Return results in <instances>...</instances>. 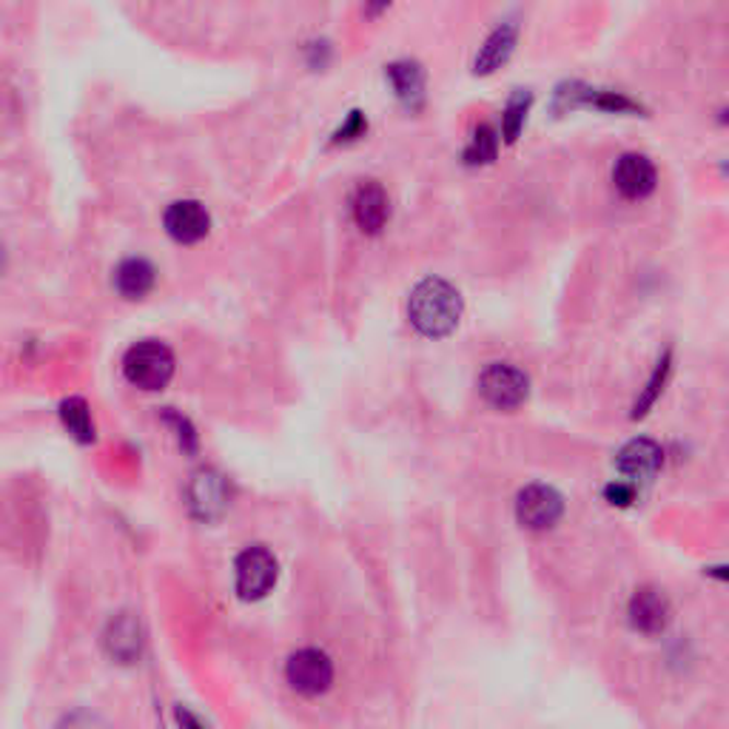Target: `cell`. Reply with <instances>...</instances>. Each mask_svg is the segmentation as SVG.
Segmentation results:
<instances>
[{"label": "cell", "instance_id": "cell-10", "mask_svg": "<svg viewBox=\"0 0 729 729\" xmlns=\"http://www.w3.org/2000/svg\"><path fill=\"white\" fill-rule=\"evenodd\" d=\"M661 468H665V450H661L658 442L644 439V436L642 439L627 442V445L619 450V456H615V470L627 479H642V482H647V479L656 477Z\"/></svg>", "mask_w": 729, "mask_h": 729}, {"label": "cell", "instance_id": "cell-7", "mask_svg": "<svg viewBox=\"0 0 729 729\" xmlns=\"http://www.w3.org/2000/svg\"><path fill=\"white\" fill-rule=\"evenodd\" d=\"M277 585V558L266 548H248L237 558L239 599L257 601Z\"/></svg>", "mask_w": 729, "mask_h": 729}, {"label": "cell", "instance_id": "cell-23", "mask_svg": "<svg viewBox=\"0 0 729 729\" xmlns=\"http://www.w3.org/2000/svg\"><path fill=\"white\" fill-rule=\"evenodd\" d=\"M362 131H365V124H362L360 115H354L351 120H348L345 129L340 131V140H354V138H360Z\"/></svg>", "mask_w": 729, "mask_h": 729}, {"label": "cell", "instance_id": "cell-25", "mask_svg": "<svg viewBox=\"0 0 729 729\" xmlns=\"http://www.w3.org/2000/svg\"><path fill=\"white\" fill-rule=\"evenodd\" d=\"M388 3H390V0H371V12H383Z\"/></svg>", "mask_w": 729, "mask_h": 729}, {"label": "cell", "instance_id": "cell-5", "mask_svg": "<svg viewBox=\"0 0 729 729\" xmlns=\"http://www.w3.org/2000/svg\"><path fill=\"white\" fill-rule=\"evenodd\" d=\"M613 186L624 200L642 202L658 188V168L647 154L627 152L615 160Z\"/></svg>", "mask_w": 729, "mask_h": 729}, {"label": "cell", "instance_id": "cell-21", "mask_svg": "<svg viewBox=\"0 0 729 729\" xmlns=\"http://www.w3.org/2000/svg\"><path fill=\"white\" fill-rule=\"evenodd\" d=\"M498 154V131L493 126L482 124L477 131H473V138H470L468 149H465V160H468L470 166H484V163H493Z\"/></svg>", "mask_w": 729, "mask_h": 729}, {"label": "cell", "instance_id": "cell-16", "mask_svg": "<svg viewBox=\"0 0 729 729\" xmlns=\"http://www.w3.org/2000/svg\"><path fill=\"white\" fill-rule=\"evenodd\" d=\"M670 374H672V354L670 351H665V356L656 362V368H652V374H650V379H647V385H644V390L638 393L636 404H633V420L644 416V413L650 411L652 404L658 402V397L665 393L667 383H670Z\"/></svg>", "mask_w": 729, "mask_h": 729}, {"label": "cell", "instance_id": "cell-13", "mask_svg": "<svg viewBox=\"0 0 729 729\" xmlns=\"http://www.w3.org/2000/svg\"><path fill=\"white\" fill-rule=\"evenodd\" d=\"M516 40H519L516 23H502V26L484 40L482 49H479L477 60H473V72L493 74L496 69H502V66L510 60L513 49H516Z\"/></svg>", "mask_w": 729, "mask_h": 729}, {"label": "cell", "instance_id": "cell-17", "mask_svg": "<svg viewBox=\"0 0 729 729\" xmlns=\"http://www.w3.org/2000/svg\"><path fill=\"white\" fill-rule=\"evenodd\" d=\"M388 78L397 89V94L402 97L408 106H413L416 101H422V92H425V74L416 63H393L388 69Z\"/></svg>", "mask_w": 729, "mask_h": 729}, {"label": "cell", "instance_id": "cell-1", "mask_svg": "<svg viewBox=\"0 0 729 729\" xmlns=\"http://www.w3.org/2000/svg\"><path fill=\"white\" fill-rule=\"evenodd\" d=\"M408 317H411V326L422 337H431V340L448 337V333L456 331L459 319H462V294L448 280L427 277L411 291Z\"/></svg>", "mask_w": 729, "mask_h": 729}, {"label": "cell", "instance_id": "cell-6", "mask_svg": "<svg viewBox=\"0 0 729 729\" xmlns=\"http://www.w3.org/2000/svg\"><path fill=\"white\" fill-rule=\"evenodd\" d=\"M285 679L303 695H322L333 684V665L322 650H299L285 665Z\"/></svg>", "mask_w": 729, "mask_h": 729}, {"label": "cell", "instance_id": "cell-2", "mask_svg": "<svg viewBox=\"0 0 729 729\" xmlns=\"http://www.w3.org/2000/svg\"><path fill=\"white\" fill-rule=\"evenodd\" d=\"M124 374L134 388L163 390L174 376V354L163 342H138L126 354Z\"/></svg>", "mask_w": 729, "mask_h": 729}, {"label": "cell", "instance_id": "cell-12", "mask_svg": "<svg viewBox=\"0 0 729 729\" xmlns=\"http://www.w3.org/2000/svg\"><path fill=\"white\" fill-rule=\"evenodd\" d=\"M567 101V109L585 106V109L607 111V115H638L642 106L636 101H630L627 94L610 92V89H590V86H573V92H562Z\"/></svg>", "mask_w": 729, "mask_h": 729}, {"label": "cell", "instance_id": "cell-3", "mask_svg": "<svg viewBox=\"0 0 729 729\" xmlns=\"http://www.w3.org/2000/svg\"><path fill=\"white\" fill-rule=\"evenodd\" d=\"M479 393L496 411H516L528 402L530 379L507 362H493L479 374Z\"/></svg>", "mask_w": 729, "mask_h": 729}, {"label": "cell", "instance_id": "cell-18", "mask_svg": "<svg viewBox=\"0 0 729 729\" xmlns=\"http://www.w3.org/2000/svg\"><path fill=\"white\" fill-rule=\"evenodd\" d=\"M106 644H109V652L115 658H120L124 665H129L131 658L140 656V633H138V624L131 619H120L111 624L109 630V638H106Z\"/></svg>", "mask_w": 729, "mask_h": 729}, {"label": "cell", "instance_id": "cell-14", "mask_svg": "<svg viewBox=\"0 0 729 729\" xmlns=\"http://www.w3.org/2000/svg\"><path fill=\"white\" fill-rule=\"evenodd\" d=\"M188 498H191V507H195V513L202 516V519L217 516L225 507L223 479L214 477V473H200V477H195L191 487H188Z\"/></svg>", "mask_w": 729, "mask_h": 729}, {"label": "cell", "instance_id": "cell-26", "mask_svg": "<svg viewBox=\"0 0 729 729\" xmlns=\"http://www.w3.org/2000/svg\"><path fill=\"white\" fill-rule=\"evenodd\" d=\"M718 120H721L724 126H729V109H724V111H721V117H718Z\"/></svg>", "mask_w": 729, "mask_h": 729}, {"label": "cell", "instance_id": "cell-22", "mask_svg": "<svg viewBox=\"0 0 729 729\" xmlns=\"http://www.w3.org/2000/svg\"><path fill=\"white\" fill-rule=\"evenodd\" d=\"M604 498L615 507H627L636 502V491H633V484L627 482H613L604 487Z\"/></svg>", "mask_w": 729, "mask_h": 729}, {"label": "cell", "instance_id": "cell-24", "mask_svg": "<svg viewBox=\"0 0 729 729\" xmlns=\"http://www.w3.org/2000/svg\"><path fill=\"white\" fill-rule=\"evenodd\" d=\"M707 576L715 578V581L729 585V564H713V567H707Z\"/></svg>", "mask_w": 729, "mask_h": 729}, {"label": "cell", "instance_id": "cell-11", "mask_svg": "<svg viewBox=\"0 0 729 729\" xmlns=\"http://www.w3.org/2000/svg\"><path fill=\"white\" fill-rule=\"evenodd\" d=\"M390 217V200L379 183H362L354 197V220L365 234H379Z\"/></svg>", "mask_w": 729, "mask_h": 729}, {"label": "cell", "instance_id": "cell-19", "mask_svg": "<svg viewBox=\"0 0 729 729\" xmlns=\"http://www.w3.org/2000/svg\"><path fill=\"white\" fill-rule=\"evenodd\" d=\"M60 420L69 427V434L78 442H92L94 439V425H92V413H89V404L83 399L72 397L60 404Z\"/></svg>", "mask_w": 729, "mask_h": 729}, {"label": "cell", "instance_id": "cell-8", "mask_svg": "<svg viewBox=\"0 0 729 729\" xmlns=\"http://www.w3.org/2000/svg\"><path fill=\"white\" fill-rule=\"evenodd\" d=\"M627 619L630 627L642 633V636H661L672 621L670 599L658 587H642L630 599Z\"/></svg>", "mask_w": 729, "mask_h": 729}, {"label": "cell", "instance_id": "cell-4", "mask_svg": "<svg viewBox=\"0 0 729 729\" xmlns=\"http://www.w3.org/2000/svg\"><path fill=\"white\" fill-rule=\"evenodd\" d=\"M564 516L562 493L550 484H528L516 496V519L528 530H550Z\"/></svg>", "mask_w": 729, "mask_h": 729}, {"label": "cell", "instance_id": "cell-15", "mask_svg": "<svg viewBox=\"0 0 729 729\" xmlns=\"http://www.w3.org/2000/svg\"><path fill=\"white\" fill-rule=\"evenodd\" d=\"M115 285L126 299H143L154 289V268L140 257H131L117 266Z\"/></svg>", "mask_w": 729, "mask_h": 729}, {"label": "cell", "instance_id": "cell-9", "mask_svg": "<svg viewBox=\"0 0 729 729\" xmlns=\"http://www.w3.org/2000/svg\"><path fill=\"white\" fill-rule=\"evenodd\" d=\"M211 228L209 211L202 209V202L197 200H180L172 202L166 211V232L168 237L183 243V246H195L200 243Z\"/></svg>", "mask_w": 729, "mask_h": 729}, {"label": "cell", "instance_id": "cell-20", "mask_svg": "<svg viewBox=\"0 0 729 729\" xmlns=\"http://www.w3.org/2000/svg\"><path fill=\"white\" fill-rule=\"evenodd\" d=\"M530 103H533V97H530L528 92H516L510 101H507L505 111H502V138H505L507 143L519 140L521 129H525V120H528Z\"/></svg>", "mask_w": 729, "mask_h": 729}]
</instances>
